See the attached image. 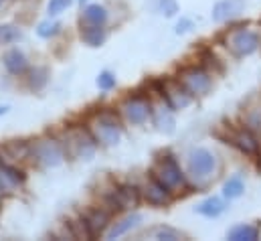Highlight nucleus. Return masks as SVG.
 <instances>
[{
	"mask_svg": "<svg viewBox=\"0 0 261 241\" xmlns=\"http://www.w3.org/2000/svg\"><path fill=\"white\" fill-rule=\"evenodd\" d=\"M89 130L93 132L95 140L99 144H103V146H114L122 138V124H120L118 116L114 112H108V110L99 112L95 116V120H93Z\"/></svg>",
	"mask_w": 261,
	"mask_h": 241,
	"instance_id": "nucleus-1",
	"label": "nucleus"
},
{
	"mask_svg": "<svg viewBox=\"0 0 261 241\" xmlns=\"http://www.w3.org/2000/svg\"><path fill=\"white\" fill-rule=\"evenodd\" d=\"M31 156L41 164V166H59L65 158V150L63 146L53 140V138H43V140H37L33 146H31Z\"/></svg>",
	"mask_w": 261,
	"mask_h": 241,
	"instance_id": "nucleus-2",
	"label": "nucleus"
},
{
	"mask_svg": "<svg viewBox=\"0 0 261 241\" xmlns=\"http://www.w3.org/2000/svg\"><path fill=\"white\" fill-rule=\"evenodd\" d=\"M150 179L158 181L162 186H166L170 192H172V188L185 184V175H182L178 162H176L172 156L160 158V160L156 162V166L150 171Z\"/></svg>",
	"mask_w": 261,
	"mask_h": 241,
	"instance_id": "nucleus-3",
	"label": "nucleus"
},
{
	"mask_svg": "<svg viewBox=\"0 0 261 241\" xmlns=\"http://www.w3.org/2000/svg\"><path fill=\"white\" fill-rule=\"evenodd\" d=\"M69 146L73 148V154L77 158L89 160L95 154V150H97V140H95L91 130L75 128V130L69 132Z\"/></svg>",
	"mask_w": 261,
	"mask_h": 241,
	"instance_id": "nucleus-4",
	"label": "nucleus"
},
{
	"mask_svg": "<svg viewBox=\"0 0 261 241\" xmlns=\"http://www.w3.org/2000/svg\"><path fill=\"white\" fill-rule=\"evenodd\" d=\"M217 168V158L206 148H195L189 156V171L195 179H208Z\"/></svg>",
	"mask_w": 261,
	"mask_h": 241,
	"instance_id": "nucleus-5",
	"label": "nucleus"
},
{
	"mask_svg": "<svg viewBox=\"0 0 261 241\" xmlns=\"http://www.w3.org/2000/svg\"><path fill=\"white\" fill-rule=\"evenodd\" d=\"M180 83L191 91V95H204L211 89V75L200 67H187L180 71Z\"/></svg>",
	"mask_w": 261,
	"mask_h": 241,
	"instance_id": "nucleus-6",
	"label": "nucleus"
},
{
	"mask_svg": "<svg viewBox=\"0 0 261 241\" xmlns=\"http://www.w3.org/2000/svg\"><path fill=\"white\" fill-rule=\"evenodd\" d=\"M259 47V37L257 33L253 31H247V29H241V31H235L229 39V49L237 55V57H245V55H251L255 53Z\"/></svg>",
	"mask_w": 261,
	"mask_h": 241,
	"instance_id": "nucleus-7",
	"label": "nucleus"
},
{
	"mask_svg": "<svg viewBox=\"0 0 261 241\" xmlns=\"http://www.w3.org/2000/svg\"><path fill=\"white\" fill-rule=\"evenodd\" d=\"M227 144H233L237 150H241L247 156H255L259 152V140L255 138V134L251 130H233L229 128V134L223 138Z\"/></svg>",
	"mask_w": 261,
	"mask_h": 241,
	"instance_id": "nucleus-8",
	"label": "nucleus"
},
{
	"mask_svg": "<svg viewBox=\"0 0 261 241\" xmlns=\"http://www.w3.org/2000/svg\"><path fill=\"white\" fill-rule=\"evenodd\" d=\"M160 95L166 100V104L172 110H185L191 104V91L182 83H176V81H164Z\"/></svg>",
	"mask_w": 261,
	"mask_h": 241,
	"instance_id": "nucleus-9",
	"label": "nucleus"
},
{
	"mask_svg": "<svg viewBox=\"0 0 261 241\" xmlns=\"http://www.w3.org/2000/svg\"><path fill=\"white\" fill-rule=\"evenodd\" d=\"M122 114H124V118L130 122V124L138 126V124H144V122L150 118L152 108H150V102L146 98L134 95V98H128L122 104Z\"/></svg>",
	"mask_w": 261,
	"mask_h": 241,
	"instance_id": "nucleus-10",
	"label": "nucleus"
},
{
	"mask_svg": "<svg viewBox=\"0 0 261 241\" xmlns=\"http://www.w3.org/2000/svg\"><path fill=\"white\" fill-rule=\"evenodd\" d=\"M245 8V0H221L213 8V20L215 22H225L235 16H239Z\"/></svg>",
	"mask_w": 261,
	"mask_h": 241,
	"instance_id": "nucleus-11",
	"label": "nucleus"
},
{
	"mask_svg": "<svg viewBox=\"0 0 261 241\" xmlns=\"http://www.w3.org/2000/svg\"><path fill=\"white\" fill-rule=\"evenodd\" d=\"M83 219H85L91 235L97 237V235L106 233V229L110 225V211L108 209H91Z\"/></svg>",
	"mask_w": 261,
	"mask_h": 241,
	"instance_id": "nucleus-12",
	"label": "nucleus"
},
{
	"mask_svg": "<svg viewBox=\"0 0 261 241\" xmlns=\"http://www.w3.org/2000/svg\"><path fill=\"white\" fill-rule=\"evenodd\" d=\"M0 156H4L10 164H12V162H18V160L31 156V144H29V142H22V140L6 142V144L0 148Z\"/></svg>",
	"mask_w": 261,
	"mask_h": 241,
	"instance_id": "nucleus-13",
	"label": "nucleus"
},
{
	"mask_svg": "<svg viewBox=\"0 0 261 241\" xmlns=\"http://www.w3.org/2000/svg\"><path fill=\"white\" fill-rule=\"evenodd\" d=\"M144 197H146V201H148L150 205L162 207V205H168V201H170V190H168L166 186H162L158 181L150 179L148 186L144 188Z\"/></svg>",
	"mask_w": 261,
	"mask_h": 241,
	"instance_id": "nucleus-14",
	"label": "nucleus"
},
{
	"mask_svg": "<svg viewBox=\"0 0 261 241\" xmlns=\"http://www.w3.org/2000/svg\"><path fill=\"white\" fill-rule=\"evenodd\" d=\"M2 63H4V67H6L12 75H22V73L27 71V67H29V61H27V57H24L18 49H10V51H6Z\"/></svg>",
	"mask_w": 261,
	"mask_h": 241,
	"instance_id": "nucleus-15",
	"label": "nucleus"
},
{
	"mask_svg": "<svg viewBox=\"0 0 261 241\" xmlns=\"http://www.w3.org/2000/svg\"><path fill=\"white\" fill-rule=\"evenodd\" d=\"M116 192H118V199H120L122 209H134V207H138V203L142 199V190L138 186H134V184H120L116 188Z\"/></svg>",
	"mask_w": 261,
	"mask_h": 241,
	"instance_id": "nucleus-16",
	"label": "nucleus"
},
{
	"mask_svg": "<svg viewBox=\"0 0 261 241\" xmlns=\"http://www.w3.org/2000/svg\"><path fill=\"white\" fill-rule=\"evenodd\" d=\"M138 223H142V215H140V213H132V215H128V217H124L122 221L114 223V227L108 231V239H118V237L126 235V233L132 231Z\"/></svg>",
	"mask_w": 261,
	"mask_h": 241,
	"instance_id": "nucleus-17",
	"label": "nucleus"
},
{
	"mask_svg": "<svg viewBox=\"0 0 261 241\" xmlns=\"http://www.w3.org/2000/svg\"><path fill=\"white\" fill-rule=\"evenodd\" d=\"M81 39H83V43L89 45V47H101V45L106 43L108 35H106V31H103L101 27H97V25H85V27L81 29Z\"/></svg>",
	"mask_w": 261,
	"mask_h": 241,
	"instance_id": "nucleus-18",
	"label": "nucleus"
},
{
	"mask_svg": "<svg viewBox=\"0 0 261 241\" xmlns=\"http://www.w3.org/2000/svg\"><path fill=\"white\" fill-rule=\"evenodd\" d=\"M83 20H85V25L103 27L106 20H108V10H106L101 4H89V6L83 10Z\"/></svg>",
	"mask_w": 261,
	"mask_h": 241,
	"instance_id": "nucleus-19",
	"label": "nucleus"
},
{
	"mask_svg": "<svg viewBox=\"0 0 261 241\" xmlns=\"http://www.w3.org/2000/svg\"><path fill=\"white\" fill-rule=\"evenodd\" d=\"M259 237V229L253 225H237L229 231V239L233 241H255Z\"/></svg>",
	"mask_w": 261,
	"mask_h": 241,
	"instance_id": "nucleus-20",
	"label": "nucleus"
},
{
	"mask_svg": "<svg viewBox=\"0 0 261 241\" xmlns=\"http://www.w3.org/2000/svg\"><path fill=\"white\" fill-rule=\"evenodd\" d=\"M223 209H225V205H223V201L217 199V197H211V199H206L204 203H200V205L196 207V211H198L200 215H204V217H217V215L223 213Z\"/></svg>",
	"mask_w": 261,
	"mask_h": 241,
	"instance_id": "nucleus-21",
	"label": "nucleus"
},
{
	"mask_svg": "<svg viewBox=\"0 0 261 241\" xmlns=\"http://www.w3.org/2000/svg\"><path fill=\"white\" fill-rule=\"evenodd\" d=\"M67 229H69V235L73 239H93L85 219H77V221H69L67 223Z\"/></svg>",
	"mask_w": 261,
	"mask_h": 241,
	"instance_id": "nucleus-22",
	"label": "nucleus"
},
{
	"mask_svg": "<svg viewBox=\"0 0 261 241\" xmlns=\"http://www.w3.org/2000/svg\"><path fill=\"white\" fill-rule=\"evenodd\" d=\"M47 81H49V71H47L45 67H35V69L29 73V87L35 89V91L43 89V87L47 85Z\"/></svg>",
	"mask_w": 261,
	"mask_h": 241,
	"instance_id": "nucleus-23",
	"label": "nucleus"
},
{
	"mask_svg": "<svg viewBox=\"0 0 261 241\" xmlns=\"http://www.w3.org/2000/svg\"><path fill=\"white\" fill-rule=\"evenodd\" d=\"M243 190H245V184L241 181V177L229 179V181L225 182V186H223V195H225L227 199H237V197L243 195Z\"/></svg>",
	"mask_w": 261,
	"mask_h": 241,
	"instance_id": "nucleus-24",
	"label": "nucleus"
},
{
	"mask_svg": "<svg viewBox=\"0 0 261 241\" xmlns=\"http://www.w3.org/2000/svg\"><path fill=\"white\" fill-rule=\"evenodd\" d=\"M148 235L154 237V239H168V241L182 239V233H180V231H176V229H172V227H164V225L154 227Z\"/></svg>",
	"mask_w": 261,
	"mask_h": 241,
	"instance_id": "nucleus-25",
	"label": "nucleus"
},
{
	"mask_svg": "<svg viewBox=\"0 0 261 241\" xmlns=\"http://www.w3.org/2000/svg\"><path fill=\"white\" fill-rule=\"evenodd\" d=\"M20 39V31L14 25H0V45H10Z\"/></svg>",
	"mask_w": 261,
	"mask_h": 241,
	"instance_id": "nucleus-26",
	"label": "nucleus"
},
{
	"mask_svg": "<svg viewBox=\"0 0 261 241\" xmlns=\"http://www.w3.org/2000/svg\"><path fill=\"white\" fill-rule=\"evenodd\" d=\"M0 171H2V175H4L8 181L12 182V184L24 182V179H27L22 171H18L16 166H12V164H8V162H2V160H0Z\"/></svg>",
	"mask_w": 261,
	"mask_h": 241,
	"instance_id": "nucleus-27",
	"label": "nucleus"
},
{
	"mask_svg": "<svg viewBox=\"0 0 261 241\" xmlns=\"http://www.w3.org/2000/svg\"><path fill=\"white\" fill-rule=\"evenodd\" d=\"M59 29H61V25H59V22L45 20V22H41V25H39L37 35H39V37H43V39H51V37H55V35L59 33Z\"/></svg>",
	"mask_w": 261,
	"mask_h": 241,
	"instance_id": "nucleus-28",
	"label": "nucleus"
},
{
	"mask_svg": "<svg viewBox=\"0 0 261 241\" xmlns=\"http://www.w3.org/2000/svg\"><path fill=\"white\" fill-rule=\"evenodd\" d=\"M97 87L103 89V91H110L116 87V77L110 73V71H101L99 77H97Z\"/></svg>",
	"mask_w": 261,
	"mask_h": 241,
	"instance_id": "nucleus-29",
	"label": "nucleus"
},
{
	"mask_svg": "<svg viewBox=\"0 0 261 241\" xmlns=\"http://www.w3.org/2000/svg\"><path fill=\"white\" fill-rule=\"evenodd\" d=\"M170 106L166 108V110H160L158 112V126H160V130H166V132H172V126H174V120H172V116H170Z\"/></svg>",
	"mask_w": 261,
	"mask_h": 241,
	"instance_id": "nucleus-30",
	"label": "nucleus"
},
{
	"mask_svg": "<svg viewBox=\"0 0 261 241\" xmlns=\"http://www.w3.org/2000/svg\"><path fill=\"white\" fill-rule=\"evenodd\" d=\"M158 12H162L164 16H174L178 12L176 0H158Z\"/></svg>",
	"mask_w": 261,
	"mask_h": 241,
	"instance_id": "nucleus-31",
	"label": "nucleus"
},
{
	"mask_svg": "<svg viewBox=\"0 0 261 241\" xmlns=\"http://www.w3.org/2000/svg\"><path fill=\"white\" fill-rule=\"evenodd\" d=\"M71 2H73V0H51V2H49V14H51V16L61 14L63 10H67V8L71 6Z\"/></svg>",
	"mask_w": 261,
	"mask_h": 241,
	"instance_id": "nucleus-32",
	"label": "nucleus"
},
{
	"mask_svg": "<svg viewBox=\"0 0 261 241\" xmlns=\"http://www.w3.org/2000/svg\"><path fill=\"white\" fill-rule=\"evenodd\" d=\"M189 27H191V20H182V22H178L176 33H187V31H189Z\"/></svg>",
	"mask_w": 261,
	"mask_h": 241,
	"instance_id": "nucleus-33",
	"label": "nucleus"
},
{
	"mask_svg": "<svg viewBox=\"0 0 261 241\" xmlns=\"http://www.w3.org/2000/svg\"><path fill=\"white\" fill-rule=\"evenodd\" d=\"M6 112H8V108H6V106H0V116H4Z\"/></svg>",
	"mask_w": 261,
	"mask_h": 241,
	"instance_id": "nucleus-34",
	"label": "nucleus"
},
{
	"mask_svg": "<svg viewBox=\"0 0 261 241\" xmlns=\"http://www.w3.org/2000/svg\"><path fill=\"white\" fill-rule=\"evenodd\" d=\"M2 195H4V184H2V181H0V199H2Z\"/></svg>",
	"mask_w": 261,
	"mask_h": 241,
	"instance_id": "nucleus-35",
	"label": "nucleus"
},
{
	"mask_svg": "<svg viewBox=\"0 0 261 241\" xmlns=\"http://www.w3.org/2000/svg\"><path fill=\"white\" fill-rule=\"evenodd\" d=\"M2 2H4V0H0V6H2Z\"/></svg>",
	"mask_w": 261,
	"mask_h": 241,
	"instance_id": "nucleus-36",
	"label": "nucleus"
},
{
	"mask_svg": "<svg viewBox=\"0 0 261 241\" xmlns=\"http://www.w3.org/2000/svg\"><path fill=\"white\" fill-rule=\"evenodd\" d=\"M81 2H85V0H81Z\"/></svg>",
	"mask_w": 261,
	"mask_h": 241,
	"instance_id": "nucleus-37",
	"label": "nucleus"
}]
</instances>
